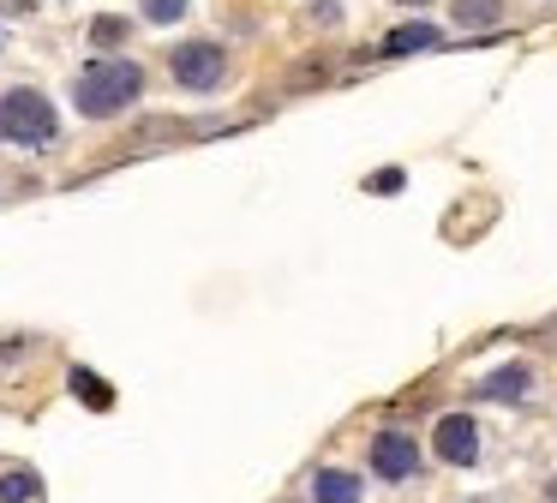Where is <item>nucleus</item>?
I'll use <instances>...</instances> for the list:
<instances>
[{
	"label": "nucleus",
	"mask_w": 557,
	"mask_h": 503,
	"mask_svg": "<svg viewBox=\"0 0 557 503\" xmlns=\"http://www.w3.org/2000/svg\"><path fill=\"white\" fill-rule=\"evenodd\" d=\"M138 96H145V72H138V60H121V54L85 66L73 84V102L85 120H114V114H126Z\"/></svg>",
	"instance_id": "1"
},
{
	"label": "nucleus",
	"mask_w": 557,
	"mask_h": 503,
	"mask_svg": "<svg viewBox=\"0 0 557 503\" xmlns=\"http://www.w3.org/2000/svg\"><path fill=\"white\" fill-rule=\"evenodd\" d=\"M61 138V114L42 90L18 84V90L0 96V144H18V150H42V144Z\"/></svg>",
	"instance_id": "2"
},
{
	"label": "nucleus",
	"mask_w": 557,
	"mask_h": 503,
	"mask_svg": "<svg viewBox=\"0 0 557 503\" xmlns=\"http://www.w3.org/2000/svg\"><path fill=\"white\" fill-rule=\"evenodd\" d=\"M169 72L181 90H216L222 72H228V54H222L216 42H181L169 54Z\"/></svg>",
	"instance_id": "3"
},
{
	"label": "nucleus",
	"mask_w": 557,
	"mask_h": 503,
	"mask_svg": "<svg viewBox=\"0 0 557 503\" xmlns=\"http://www.w3.org/2000/svg\"><path fill=\"white\" fill-rule=\"evenodd\" d=\"M372 474H377V479H413V474H420L413 431H377V443H372Z\"/></svg>",
	"instance_id": "4"
},
{
	"label": "nucleus",
	"mask_w": 557,
	"mask_h": 503,
	"mask_svg": "<svg viewBox=\"0 0 557 503\" xmlns=\"http://www.w3.org/2000/svg\"><path fill=\"white\" fill-rule=\"evenodd\" d=\"M437 455H444L449 467H468L473 455H480V426H473L468 414H449V419H437Z\"/></svg>",
	"instance_id": "5"
},
{
	"label": "nucleus",
	"mask_w": 557,
	"mask_h": 503,
	"mask_svg": "<svg viewBox=\"0 0 557 503\" xmlns=\"http://www.w3.org/2000/svg\"><path fill=\"white\" fill-rule=\"evenodd\" d=\"M528 383H533L528 366H504V371H492V378L480 383V395H485V402H521V395H528Z\"/></svg>",
	"instance_id": "6"
},
{
	"label": "nucleus",
	"mask_w": 557,
	"mask_h": 503,
	"mask_svg": "<svg viewBox=\"0 0 557 503\" xmlns=\"http://www.w3.org/2000/svg\"><path fill=\"white\" fill-rule=\"evenodd\" d=\"M437 42H444L437 24H401V30L384 36V54H420V48H437Z\"/></svg>",
	"instance_id": "7"
},
{
	"label": "nucleus",
	"mask_w": 557,
	"mask_h": 503,
	"mask_svg": "<svg viewBox=\"0 0 557 503\" xmlns=\"http://www.w3.org/2000/svg\"><path fill=\"white\" fill-rule=\"evenodd\" d=\"M312 498L318 503H360V479L342 474V467H324V474L312 479Z\"/></svg>",
	"instance_id": "8"
},
{
	"label": "nucleus",
	"mask_w": 557,
	"mask_h": 503,
	"mask_svg": "<svg viewBox=\"0 0 557 503\" xmlns=\"http://www.w3.org/2000/svg\"><path fill=\"white\" fill-rule=\"evenodd\" d=\"M504 19V0H456V24L461 30H485Z\"/></svg>",
	"instance_id": "9"
},
{
	"label": "nucleus",
	"mask_w": 557,
	"mask_h": 503,
	"mask_svg": "<svg viewBox=\"0 0 557 503\" xmlns=\"http://www.w3.org/2000/svg\"><path fill=\"white\" fill-rule=\"evenodd\" d=\"M73 395H78L85 407H97V414H102V407H114V390L97 378V371H85V366L73 371Z\"/></svg>",
	"instance_id": "10"
},
{
	"label": "nucleus",
	"mask_w": 557,
	"mask_h": 503,
	"mask_svg": "<svg viewBox=\"0 0 557 503\" xmlns=\"http://www.w3.org/2000/svg\"><path fill=\"white\" fill-rule=\"evenodd\" d=\"M37 491H42V479L37 474H0V503H37Z\"/></svg>",
	"instance_id": "11"
},
{
	"label": "nucleus",
	"mask_w": 557,
	"mask_h": 503,
	"mask_svg": "<svg viewBox=\"0 0 557 503\" xmlns=\"http://www.w3.org/2000/svg\"><path fill=\"white\" fill-rule=\"evenodd\" d=\"M145 19L150 24H174V19H186V0H145Z\"/></svg>",
	"instance_id": "12"
},
{
	"label": "nucleus",
	"mask_w": 557,
	"mask_h": 503,
	"mask_svg": "<svg viewBox=\"0 0 557 503\" xmlns=\"http://www.w3.org/2000/svg\"><path fill=\"white\" fill-rule=\"evenodd\" d=\"M121 36H126V19H97V24H90V42H102V48L121 42Z\"/></svg>",
	"instance_id": "13"
},
{
	"label": "nucleus",
	"mask_w": 557,
	"mask_h": 503,
	"mask_svg": "<svg viewBox=\"0 0 557 503\" xmlns=\"http://www.w3.org/2000/svg\"><path fill=\"white\" fill-rule=\"evenodd\" d=\"M396 186H401V174H396V168H384V174L372 180V192H396Z\"/></svg>",
	"instance_id": "14"
},
{
	"label": "nucleus",
	"mask_w": 557,
	"mask_h": 503,
	"mask_svg": "<svg viewBox=\"0 0 557 503\" xmlns=\"http://www.w3.org/2000/svg\"><path fill=\"white\" fill-rule=\"evenodd\" d=\"M37 0H0V12H30Z\"/></svg>",
	"instance_id": "15"
},
{
	"label": "nucleus",
	"mask_w": 557,
	"mask_h": 503,
	"mask_svg": "<svg viewBox=\"0 0 557 503\" xmlns=\"http://www.w3.org/2000/svg\"><path fill=\"white\" fill-rule=\"evenodd\" d=\"M552 503H557V479H552Z\"/></svg>",
	"instance_id": "16"
}]
</instances>
